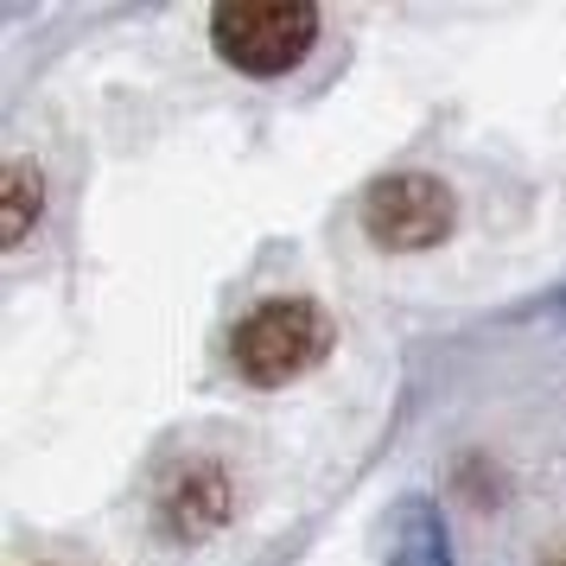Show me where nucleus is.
I'll return each instance as SVG.
<instances>
[{
	"mask_svg": "<svg viewBox=\"0 0 566 566\" xmlns=\"http://www.w3.org/2000/svg\"><path fill=\"white\" fill-rule=\"evenodd\" d=\"M547 566H566V554H554V560H547Z\"/></svg>",
	"mask_w": 566,
	"mask_h": 566,
	"instance_id": "0eeeda50",
	"label": "nucleus"
},
{
	"mask_svg": "<svg viewBox=\"0 0 566 566\" xmlns=\"http://www.w3.org/2000/svg\"><path fill=\"white\" fill-rule=\"evenodd\" d=\"M332 312L312 300H268L230 332L235 369L261 388H281L293 376H306L312 363L332 357Z\"/></svg>",
	"mask_w": 566,
	"mask_h": 566,
	"instance_id": "f257e3e1",
	"label": "nucleus"
},
{
	"mask_svg": "<svg viewBox=\"0 0 566 566\" xmlns=\"http://www.w3.org/2000/svg\"><path fill=\"white\" fill-rule=\"evenodd\" d=\"M560 325H566V293H560Z\"/></svg>",
	"mask_w": 566,
	"mask_h": 566,
	"instance_id": "6e6552de",
	"label": "nucleus"
},
{
	"mask_svg": "<svg viewBox=\"0 0 566 566\" xmlns=\"http://www.w3.org/2000/svg\"><path fill=\"white\" fill-rule=\"evenodd\" d=\"M388 566H452V535H446V515H439V503L413 496L408 510L395 515Z\"/></svg>",
	"mask_w": 566,
	"mask_h": 566,
	"instance_id": "20e7f679",
	"label": "nucleus"
},
{
	"mask_svg": "<svg viewBox=\"0 0 566 566\" xmlns=\"http://www.w3.org/2000/svg\"><path fill=\"white\" fill-rule=\"evenodd\" d=\"M39 223V172L27 159L7 166V210H0V235L7 242H27V230Z\"/></svg>",
	"mask_w": 566,
	"mask_h": 566,
	"instance_id": "39448f33",
	"label": "nucleus"
},
{
	"mask_svg": "<svg viewBox=\"0 0 566 566\" xmlns=\"http://www.w3.org/2000/svg\"><path fill=\"white\" fill-rule=\"evenodd\" d=\"M363 223L369 235L395 249V255H413V249H433L452 235L459 223V205L452 191L433 179V172H395V179H376L369 198H363Z\"/></svg>",
	"mask_w": 566,
	"mask_h": 566,
	"instance_id": "7ed1b4c3",
	"label": "nucleus"
},
{
	"mask_svg": "<svg viewBox=\"0 0 566 566\" xmlns=\"http://www.w3.org/2000/svg\"><path fill=\"white\" fill-rule=\"evenodd\" d=\"M210 39L249 77H281L318 39V13L306 0H242V7H217L210 13Z\"/></svg>",
	"mask_w": 566,
	"mask_h": 566,
	"instance_id": "f03ea898",
	"label": "nucleus"
},
{
	"mask_svg": "<svg viewBox=\"0 0 566 566\" xmlns=\"http://www.w3.org/2000/svg\"><path fill=\"white\" fill-rule=\"evenodd\" d=\"M223 503H230V490L217 471H191V490L172 496V515H185V535H198L210 522H223Z\"/></svg>",
	"mask_w": 566,
	"mask_h": 566,
	"instance_id": "423d86ee",
	"label": "nucleus"
}]
</instances>
